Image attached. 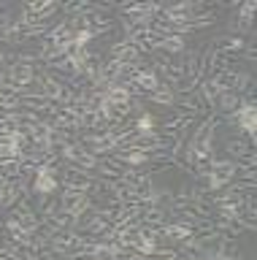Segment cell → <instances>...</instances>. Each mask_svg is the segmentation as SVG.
Wrapping results in <instances>:
<instances>
[{
    "label": "cell",
    "mask_w": 257,
    "mask_h": 260,
    "mask_svg": "<svg viewBox=\"0 0 257 260\" xmlns=\"http://www.w3.org/2000/svg\"><path fill=\"white\" fill-rule=\"evenodd\" d=\"M219 125H222L219 114H208L200 125H195V130H190V138L184 144V149L195 157V162L214 160V136H216V127Z\"/></svg>",
    "instance_id": "6da1fadb"
},
{
    "label": "cell",
    "mask_w": 257,
    "mask_h": 260,
    "mask_svg": "<svg viewBox=\"0 0 257 260\" xmlns=\"http://www.w3.org/2000/svg\"><path fill=\"white\" fill-rule=\"evenodd\" d=\"M236 162L233 160H211V166H208V171H206V176H203V184L208 192H219V190H225L233 179H236Z\"/></svg>",
    "instance_id": "7a4b0ae2"
},
{
    "label": "cell",
    "mask_w": 257,
    "mask_h": 260,
    "mask_svg": "<svg viewBox=\"0 0 257 260\" xmlns=\"http://www.w3.org/2000/svg\"><path fill=\"white\" fill-rule=\"evenodd\" d=\"M60 187L68 192H82V195H90L92 184H95V174H84V171H74V168H65L60 171Z\"/></svg>",
    "instance_id": "3957f363"
},
{
    "label": "cell",
    "mask_w": 257,
    "mask_h": 260,
    "mask_svg": "<svg viewBox=\"0 0 257 260\" xmlns=\"http://www.w3.org/2000/svg\"><path fill=\"white\" fill-rule=\"evenodd\" d=\"M30 190L38 192V195H54L60 190V168H49V166H38L35 176H33V184Z\"/></svg>",
    "instance_id": "277c9868"
},
{
    "label": "cell",
    "mask_w": 257,
    "mask_h": 260,
    "mask_svg": "<svg viewBox=\"0 0 257 260\" xmlns=\"http://www.w3.org/2000/svg\"><path fill=\"white\" fill-rule=\"evenodd\" d=\"M60 206H62V211H65V214L79 217V214H87V211H92V209H95V203H92L90 195L62 190V192H60Z\"/></svg>",
    "instance_id": "5b68a950"
},
{
    "label": "cell",
    "mask_w": 257,
    "mask_h": 260,
    "mask_svg": "<svg viewBox=\"0 0 257 260\" xmlns=\"http://www.w3.org/2000/svg\"><path fill=\"white\" fill-rule=\"evenodd\" d=\"M108 60H117V62H122V65H130V62H141L143 54H141L127 38H117L114 44L108 46Z\"/></svg>",
    "instance_id": "8992f818"
},
{
    "label": "cell",
    "mask_w": 257,
    "mask_h": 260,
    "mask_svg": "<svg viewBox=\"0 0 257 260\" xmlns=\"http://www.w3.org/2000/svg\"><path fill=\"white\" fill-rule=\"evenodd\" d=\"M122 182L125 184H130L135 192H146L152 190V174H146V168H127L125 171V176H122Z\"/></svg>",
    "instance_id": "52a82bcc"
},
{
    "label": "cell",
    "mask_w": 257,
    "mask_h": 260,
    "mask_svg": "<svg viewBox=\"0 0 257 260\" xmlns=\"http://www.w3.org/2000/svg\"><path fill=\"white\" fill-rule=\"evenodd\" d=\"M27 14H33L35 19H41L46 22L52 14H57L60 11V3H54V0H33V3H27V6H22Z\"/></svg>",
    "instance_id": "ba28073f"
},
{
    "label": "cell",
    "mask_w": 257,
    "mask_h": 260,
    "mask_svg": "<svg viewBox=\"0 0 257 260\" xmlns=\"http://www.w3.org/2000/svg\"><path fill=\"white\" fill-rule=\"evenodd\" d=\"M133 84L138 87L143 95H146V92H155V89H157L160 84H163V81H160L157 71H155V68H149V65H146V68H141V71H138V76H135V81H133Z\"/></svg>",
    "instance_id": "9c48e42d"
},
{
    "label": "cell",
    "mask_w": 257,
    "mask_h": 260,
    "mask_svg": "<svg viewBox=\"0 0 257 260\" xmlns=\"http://www.w3.org/2000/svg\"><path fill=\"white\" fill-rule=\"evenodd\" d=\"M184 49H187V41H184V36H163L155 52H163V54H168V57H176V54H184Z\"/></svg>",
    "instance_id": "30bf717a"
},
{
    "label": "cell",
    "mask_w": 257,
    "mask_h": 260,
    "mask_svg": "<svg viewBox=\"0 0 257 260\" xmlns=\"http://www.w3.org/2000/svg\"><path fill=\"white\" fill-rule=\"evenodd\" d=\"M238 103H241V95L238 92H233V89H225V92H216V106H214V114H230V111H236L238 109Z\"/></svg>",
    "instance_id": "8fae6325"
},
{
    "label": "cell",
    "mask_w": 257,
    "mask_h": 260,
    "mask_svg": "<svg viewBox=\"0 0 257 260\" xmlns=\"http://www.w3.org/2000/svg\"><path fill=\"white\" fill-rule=\"evenodd\" d=\"M143 101H149V103H155V106H165V109H173V106H176V95H173V89L168 87V84H160L155 92L143 95Z\"/></svg>",
    "instance_id": "7c38bea8"
},
{
    "label": "cell",
    "mask_w": 257,
    "mask_h": 260,
    "mask_svg": "<svg viewBox=\"0 0 257 260\" xmlns=\"http://www.w3.org/2000/svg\"><path fill=\"white\" fill-rule=\"evenodd\" d=\"M157 130V117L152 111H141L135 117V133L138 136H152Z\"/></svg>",
    "instance_id": "4fadbf2b"
},
{
    "label": "cell",
    "mask_w": 257,
    "mask_h": 260,
    "mask_svg": "<svg viewBox=\"0 0 257 260\" xmlns=\"http://www.w3.org/2000/svg\"><path fill=\"white\" fill-rule=\"evenodd\" d=\"M236 16L238 22H244V24H252L254 27V3L249 0V3H238V8H236Z\"/></svg>",
    "instance_id": "5bb4252c"
},
{
    "label": "cell",
    "mask_w": 257,
    "mask_h": 260,
    "mask_svg": "<svg viewBox=\"0 0 257 260\" xmlns=\"http://www.w3.org/2000/svg\"><path fill=\"white\" fill-rule=\"evenodd\" d=\"M195 260H230V257H222V255H216V252H211V249H203V252H200V255L195 257Z\"/></svg>",
    "instance_id": "9a60e30c"
},
{
    "label": "cell",
    "mask_w": 257,
    "mask_h": 260,
    "mask_svg": "<svg viewBox=\"0 0 257 260\" xmlns=\"http://www.w3.org/2000/svg\"><path fill=\"white\" fill-rule=\"evenodd\" d=\"M90 260H106V257H90Z\"/></svg>",
    "instance_id": "2e32d148"
}]
</instances>
